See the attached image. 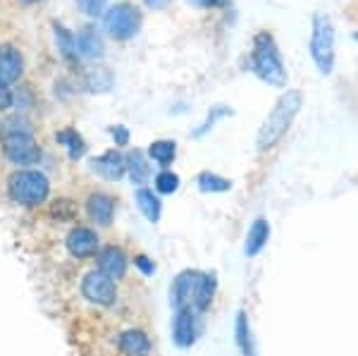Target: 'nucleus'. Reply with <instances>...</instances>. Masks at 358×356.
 Returning a JSON list of instances; mask_svg holds the SVG:
<instances>
[{"mask_svg": "<svg viewBox=\"0 0 358 356\" xmlns=\"http://www.w3.org/2000/svg\"><path fill=\"white\" fill-rule=\"evenodd\" d=\"M301 103H303V96H301V91H296V89L287 91V94L275 103V108L270 111L261 131H258V151H270V148L287 134L294 118L301 111Z\"/></svg>", "mask_w": 358, "mask_h": 356, "instance_id": "nucleus-1", "label": "nucleus"}, {"mask_svg": "<svg viewBox=\"0 0 358 356\" xmlns=\"http://www.w3.org/2000/svg\"><path fill=\"white\" fill-rule=\"evenodd\" d=\"M253 70L263 82L273 86H285L287 84V70L282 55L277 50V43L270 34H258L253 38Z\"/></svg>", "mask_w": 358, "mask_h": 356, "instance_id": "nucleus-2", "label": "nucleus"}, {"mask_svg": "<svg viewBox=\"0 0 358 356\" xmlns=\"http://www.w3.org/2000/svg\"><path fill=\"white\" fill-rule=\"evenodd\" d=\"M48 180L36 170H22L10 177V197L22 206H38L48 197Z\"/></svg>", "mask_w": 358, "mask_h": 356, "instance_id": "nucleus-3", "label": "nucleus"}, {"mask_svg": "<svg viewBox=\"0 0 358 356\" xmlns=\"http://www.w3.org/2000/svg\"><path fill=\"white\" fill-rule=\"evenodd\" d=\"M310 55L317 70L330 74L334 67V29L332 22L322 15L313 17V34H310Z\"/></svg>", "mask_w": 358, "mask_h": 356, "instance_id": "nucleus-4", "label": "nucleus"}, {"mask_svg": "<svg viewBox=\"0 0 358 356\" xmlns=\"http://www.w3.org/2000/svg\"><path fill=\"white\" fill-rule=\"evenodd\" d=\"M141 29V13L131 3H117L106 13V31L113 38H131Z\"/></svg>", "mask_w": 358, "mask_h": 356, "instance_id": "nucleus-5", "label": "nucleus"}, {"mask_svg": "<svg viewBox=\"0 0 358 356\" xmlns=\"http://www.w3.org/2000/svg\"><path fill=\"white\" fill-rule=\"evenodd\" d=\"M3 148L8 160L15 165H34L41 158V148L36 146L34 136L27 134V131H13V134H8Z\"/></svg>", "mask_w": 358, "mask_h": 356, "instance_id": "nucleus-6", "label": "nucleus"}, {"mask_svg": "<svg viewBox=\"0 0 358 356\" xmlns=\"http://www.w3.org/2000/svg\"><path fill=\"white\" fill-rule=\"evenodd\" d=\"M82 292L89 301L98 304V306H110L117 297L115 292V285L110 278H106L103 273H89L84 278V285H82Z\"/></svg>", "mask_w": 358, "mask_h": 356, "instance_id": "nucleus-7", "label": "nucleus"}, {"mask_svg": "<svg viewBox=\"0 0 358 356\" xmlns=\"http://www.w3.org/2000/svg\"><path fill=\"white\" fill-rule=\"evenodd\" d=\"M22 55L15 45H0V84L8 86L20 79L22 74Z\"/></svg>", "mask_w": 358, "mask_h": 356, "instance_id": "nucleus-8", "label": "nucleus"}, {"mask_svg": "<svg viewBox=\"0 0 358 356\" xmlns=\"http://www.w3.org/2000/svg\"><path fill=\"white\" fill-rule=\"evenodd\" d=\"M98 268H101V273L106 275V278L120 280V278H124V273H127V258L117 246H108V249H103L101 254H98Z\"/></svg>", "mask_w": 358, "mask_h": 356, "instance_id": "nucleus-9", "label": "nucleus"}, {"mask_svg": "<svg viewBox=\"0 0 358 356\" xmlns=\"http://www.w3.org/2000/svg\"><path fill=\"white\" fill-rule=\"evenodd\" d=\"M67 249L72 251V256H77V258H86V256L96 254V249H98L96 232H91L89 227L72 229L69 237H67Z\"/></svg>", "mask_w": 358, "mask_h": 356, "instance_id": "nucleus-10", "label": "nucleus"}, {"mask_svg": "<svg viewBox=\"0 0 358 356\" xmlns=\"http://www.w3.org/2000/svg\"><path fill=\"white\" fill-rule=\"evenodd\" d=\"M172 335L179 347H192L194 337H196V318L192 313V308H177V318L172 325Z\"/></svg>", "mask_w": 358, "mask_h": 356, "instance_id": "nucleus-11", "label": "nucleus"}, {"mask_svg": "<svg viewBox=\"0 0 358 356\" xmlns=\"http://www.w3.org/2000/svg\"><path fill=\"white\" fill-rule=\"evenodd\" d=\"M199 275L201 273H196V271H187L175 280V287H172V301H175L177 308H187V306L192 308V297H194V287H196Z\"/></svg>", "mask_w": 358, "mask_h": 356, "instance_id": "nucleus-12", "label": "nucleus"}, {"mask_svg": "<svg viewBox=\"0 0 358 356\" xmlns=\"http://www.w3.org/2000/svg\"><path fill=\"white\" fill-rule=\"evenodd\" d=\"M94 170L96 172H101L106 180H120L122 177V172L127 170V165H124V158L120 156L117 151H108V153H103L101 158H96L94 163Z\"/></svg>", "mask_w": 358, "mask_h": 356, "instance_id": "nucleus-13", "label": "nucleus"}, {"mask_svg": "<svg viewBox=\"0 0 358 356\" xmlns=\"http://www.w3.org/2000/svg\"><path fill=\"white\" fill-rule=\"evenodd\" d=\"M115 213V201L108 194H94L89 197V215L98 225H110Z\"/></svg>", "mask_w": 358, "mask_h": 356, "instance_id": "nucleus-14", "label": "nucleus"}, {"mask_svg": "<svg viewBox=\"0 0 358 356\" xmlns=\"http://www.w3.org/2000/svg\"><path fill=\"white\" fill-rule=\"evenodd\" d=\"M215 275H199L196 280V287H194V297H192V304L196 311H206L213 301V294H215Z\"/></svg>", "mask_w": 358, "mask_h": 356, "instance_id": "nucleus-15", "label": "nucleus"}, {"mask_svg": "<svg viewBox=\"0 0 358 356\" xmlns=\"http://www.w3.org/2000/svg\"><path fill=\"white\" fill-rule=\"evenodd\" d=\"M77 53L84 55V57H91V60H96V57H103V38L98 36L96 29L86 27L79 31L77 36Z\"/></svg>", "mask_w": 358, "mask_h": 356, "instance_id": "nucleus-16", "label": "nucleus"}, {"mask_svg": "<svg viewBox=\"0 0 358 356\" xmlns=\"http://www.w3.org/2000/svg\"><path fill=\"white\" fill-rule=\"evenodd\" d=\"M270 239V225L268 220H263V218H258L256 222L251 225L248 229V237H246V256H256L263 251V246L268 244Z\"/></svg>", "mask_w": 358, "mask_h": 356, "instance_id": "nucleus-17", "label": "nucleus"}, {"mask_svg": "<svg viewBox=\"0 0 358 356\" xmlns=\"http://www.w3.org/2000/svg\"><path fill=\"white\" fill-rule=\"evenodd\" d=\"M120 349H122L127 356H148L151 342H148V337L143 335L141 330H129L120 337Z\"/></svg>", "mask_w": 358, "mask_h": 356, "instance_id": "nucleus-18", "label": "nucleus"}, {"mask_svg": "<svg viewBox=\"0 0 358 356\" xmlns=\"http://www.w3.org/2000/svg\"><path fill=\"white\" fill-rule=\"evenodd\" d=\"M124 165H127V170H129L131 180H134L136 185H146L148 177H151V168H148V163H146V158H143L141 151H131L129 156H127Z\"/></svg>", "mask_w": 358, "mask_h": 356, "instance_id": "nucleus-19", "label": "nucleus"}, {"mask_svg": "<svg viewBox=\"0 0 358 356\" xmlns=\"http://www.w3.org/2000/svg\"><path fill=\"white\" fill-rule=\"evenodd\" d=\"M136 201H138V208H141V213L146 215L148 220H151V222L160 220V201L151 192V189H138Z\"/></svg>", "mask_w": 358, "mask_h": 356, "instance_id": "nucleus-20", "label": "nucleus"}, {"mask_svg": "<svg viewBox=\"0 0 358 356\" xmlns=\"http://www.w3.org/2000/svg\"><path fill=\"white\" fill-rule=\"evenodd\" d=\"M55 43L62 57H67V60H72V57L77 55V38H74L72 31H67L62 24H55Z\"/></svg>", "mask_w": 358, "mask_h": 356, "instance_id": "nucleus-21", "label": "nucleus"}, {"mask_svg": "<svg viewBox=\"0 0 358 356\" xmlns=\"http://www.w3.org/2000/svg\"><path fill=\"white\" fill-rule=\"evenodd\" d=\"M148 153H151V158L155 163L170 165L177 156V143L175 141H153L151 148H148Z\"/></svg>", "mask_w": 358, "mask_h": 356, "instance_id": "nucleus-22", "label": "nucleus"}, {"mask_svg": "<svg viewBox=\"0 0 358 356\" xmlns=\"http://www.w3.org/2000/svg\"><path fill=\"white\" fill-rule=\"evenodd\" d=\"M57 141L65 143L67 151H69V158H72V160H77V158H82V156H84V139H82V136H79L74 129L60 131V134H57Z\"/></svg>", "mask_w": 358, "mask_h": 356, "instance_id": "nucleus-23", "label": "nucleus"}, {"mask_svg": "<svg viewBox=\"0 0 358 356\" xmlns=\"http://www.w3.org/2000/svg\"><path fill=\"white\" fill-rule=\"evenodd\" d=\"M199 189L201 192H229L232 182L224 180L220 175H213V172H203V175L199 177Z\"/></svg>", "mask_w": 358, "mask_h": 356, "instance_id": "nucleus-24", "label": "nucleus"}, {"mask_svg": "<svg viewBox=\"0 0 358 356\" xmlns=\"http://www.w3.org/2000/svg\"><path fill=\"white\" fill-rule=\"evenodd\" d=\"M177 187H179V177L175 172L165 170L155 177V189H158L160 194H172V192H177Z\"/></svg>", "mask_w": 358, "mask_h": 356, "instance_id": "nucleus-25", "label": "nucleus"}, {"mask_svg": "<svg viewBox=\"0 0 358 356\" xmlns=\"http://www.w3.org/2000/svg\"><path fill=\"white\" fill-rule=\"evenodd\" d=\"M248 325H246V315L239 313V318H236V342H239V347L244 349L246 356H253L251 352V340H248Z\"/></svg>", "mask_w": 358, "mask_h": 356, "instance_id": "nucleus-26", "label": "nucleus"}, {"mask_svg": "<svg viewBox=\"0 0 358 356\" xmlns=\"http://www.w3.org/2000/svg\"><path fill=\"white\" fill-rule=\"evenodd\" d=\"M89 86L91 91H108L113 86V74L108 70H96L89 77Z\"/></svg>", "mask_w": 358, "mask_h": 356, "instance_id": "nucleus-27", "label": "nucleus"}, {"mask_svg": "<svg viewBox=\"0 0 358 356\" xmlns=\"http://www.w3.org/2000/svg\"><path fill=\"white\" fill-rule=\"evenodd\" d=\"M108 0H77V8L82 10L86 17H101L106 10Z\"/></svg>", "mask_w": 358, "mask_h": 356, "instance_id": "nucleus-28", "label": "nucleus"}, {"mask_svg": "<svg viewBox=\"0 0 358 356\" xmlns=\"http://www.w3.org/2000/svg\"><path fill=\"white\" fill-rule=\"evenodd\" d=\"M110 134H113V139H115V143H117V146H127V143H129V131H127V127H122V124L113 127Z\"/></svg>", "mask_w": 358, "mask_h": 356, "instance_id": "nucleus-29", "label": "nucleus"}, {"mask_svg": "<svg viewBox=\"0 0 358 356\" xmlns=\"http://www.w3.org/2000/svg\"><path fill=\"white\" fill-rule=\"evenodd\" d=\"M134 263H136V268H138V271H141L143 275H153V273H155V266H153L151 261H148L146 256H136V258H134Z\"/></svg>", "mask_w": 358, "mask_h": 356, "instance_id": "nucleus-30", "label": "nucleus"}, {"mask_svg": "<svg viewBox=\"0 0 358 356\" xmlns=\"http://www.w3.org/2000/svg\"><path fill=\"white\" fill-rule=\"evenodd\" d=\"M10 106H13V91L0 84V111H8Z\"/></svg>", "mask_w": 358, "mask_h": 356, "instance_id": "nucleus-31", "label": "nucleus"}, {"mask_svg": "<svg viewBox=\"0 0 358 356\" xmlns=\"http://www.w3.org/2000/svg\"><path fill=\"white\" fill-rule=\"evenodd\" d=\"M192 5H199V8H213V5H220L222 0H189Z\"/></svg>", "mask_w": 358, "mask_h": 356, "instance_id": "nucleus-32", "label": "nucleus"}, {"mask_svg": "<svg viewBox=\"0 0 358 356\" xmlns=\"http://www.w3.org/2000/svg\"><path fill=\"white\" fill-rule=\"evenodd\" d=\"M143 3H146L148 8H155V10H158V8H165V5L170 3V0H143Z\"/></svg>", "mask_w": 358, "mask_h": 356, "instance_id": "nucleus-33", "label": "nucleus"}, {"mask_svg": "<svg viewBox=\"0 0 358 356\" xmlns=\"http://www.w3.org/2000/svg\"><path fill=\"white\" fill-rule=\"evenodd\" d=\"M22 3H36V0H22Z\"/></svg>", "mask_w": 358, "mask_h": 356, "instance_id": "nucleus-34", "label": "nucleus"}]
</instances>
